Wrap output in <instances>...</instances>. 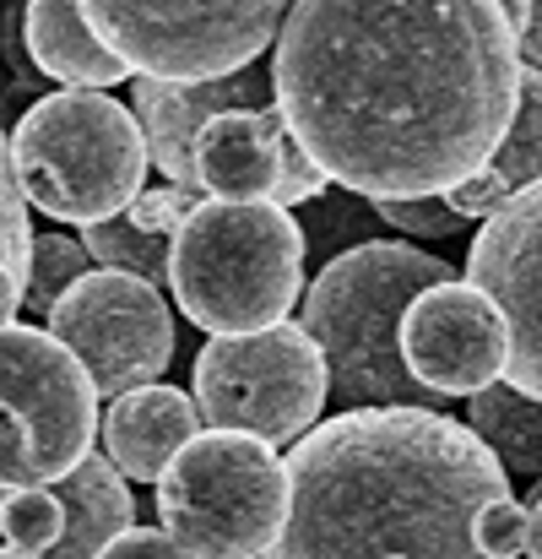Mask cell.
<instances>
[{
	"label": "cell",
	"instance_id": "23",
	"mask_svg": "<svg viewBox=\"0 0 542 559\" xmlns=\"http://www.w3.org/2000/svg\"><path fill=\"white\" fill-rule=\"evenodd\" d=\"M82 272H87V250L76 239H65V234H33L27 239V272H22V310L44 316L65 294V283H76Z\"/></svg>",
	"mask_w": 542,
	"mask_h": 559
},
{
	"label": "cell",
	"instance_id": "12",
	"mask_svg": "<svg viewBox=\"0 0 542 559\" xmlns=\"http://www.w3.org/2000/svg\"><path fill=\"white\" fill-rule=\"evenodd\" d=\"M478 223H483V234L467 250V277L461 283L483 288L494 299V310L505 316L510 354H505L499 380L527 391V396H542V190H516L505 206H494Z\"/></svg>",
	"mask_w": 542,
	"mask_h": 559
},
{
	"label": "cell",
	"instance_id": "26",
	"mask_svg": "<svg viewBox=\"0 0 542 559\" xmlns=\"http://www.w3.org/2000/svg\"><path fill=\"white\" fill-rule=\"evenodd\" d=\"M27 239H33L27 201L11 180V153H5V131H0V261L11 272H27Z\"/></svg>",
	"mask_w": 542,
	"mask_h": 559
},
{
	"label": "cell",
	"instance_id": "14",
	"mask_svg": "<svg viewBox=\"0 0 542 559\" xmlns=\"http://www.w3.org/2000/svg\"><path fill=\"white\" fill-rule=\"evenodd\" d=\"M277 142H282V120L272 104L212 115L190 147L195 190L217 201H266L277 186Z\"/></svg>",
	"mask_w": 542,
	"mask_h": 559
},
{
	"label": "cell",
	"instance_id": "19",
	"mask_svg": "<svg viewBox=\"0 0 542 559\" xmlns=\"http://www.w3.org/2000/svg\"><path fill=\"white\" fill-rule=\"evenodd\" d=\"M538 169H542V76L527 66V71H521V93H516V115H510L499 147L489 153V164H483L478 175H467L461 186L439 190V201H445L456 217L478 223V217H489L494 206H505L516 190L538 186Z\"/></svg>",
	"mask_w": 542,
	"mask_h": 559
},
{
	"label": "cell",
	"instance_id": "11",
	"mask_svg": "<svg viewBox=\"0 0 542 559\" xmlns=\"http://www.w3.org/2000/svg\"><path fill=\"white\" fill-rule=\"evenodd\" d=\"M396 348L418 385H429L439 402H450V396H472L505 374L510 332L483 288L445 277V283H429L401 310Z\"/></svg>",
	"mask_w": 542,
	"mask_h": 559
},
{
	"label": "cell",
	"instance_id": "21",
	"mask_svg": "<svg viewBox=\"0 0 542 559\" xmlns=\"http://www.w3.org/2000/svg\"><path fill=\"white\" fill-rule=\"evenodd\" d=\"M304 206L310 212L299 217V239H304V261H315V266H326L332 255L353 250L363 239H380L374 206L363 195H353V190L326 186V190H315Z\"/></svg>",
	"mask_w": 542,
	"mask_h": 559
},
{
	"label": "cell",
	"instance_id": "20",
	"mask_svg": "<svg viewBox=\"0 0 542 559\" xmlns=\"http://www.w3.org/2000/svg\"><path fill=\"white\" fill-rule=\"evenodd\" d=\"M467 429L494 451V462H499L505 473H516V478H527V484L538 478V467H542L538 396H527V391L494 380V385H483V391L467 396Z\"/></svg>",
	"mask_w": 542,
	"mask_h": 559
},
{
	"label": "cell",
	"instance_id": "2",
	"mask_svg": "<svg viewBox=\"0 0 542 559\" xmlns=\"http://www.w3.org/2000/svg\"><path fill=\"white\" fill-rule=\"evenodd\" d=\"M282 473L266 559H483L467 522L510 495L494 451L439 407H348L310 424Z\"/></svg>",
	"mask_w": 542,
	"mask_h": 559
},
{
	"label": "cell",
	"instance_id": "15",
	"mask_svg": "<svg viewBox=\"0 0 542 559\" xmlns=\"http://www.w3.org/2000/svg\"><path fill=\"white\" fill-rule=\"evenodd\" d=\"M104 456L115 462L120 478L131 484H158V473L169 467V456L201 429V413L180 385H136L125 396H115V407L104 413Z\"/></svg>",
	"mask_w": 542,
	"mask_h": 559
},
{
	"label": "cell",
	"instance_id": "25",
	"mask_svg": "<svg viewBox=\"0 0 542 559\" xmlns=\"http://www.w3.org/2000/svg\"><path fill=\"white\" fill-rule=\"evenodd\" d=\"M380 223L401 228V234H418V239H450L467 228V217H456L439 195H401V201H369Z\"/></svg>",
	"mask_w": 542,
	"mask_h": 559
},
{
	"label": "cell",
	"instance_id": "9",
	"mask_svg": "<svg viewBox=\"0 0 542 559\" xmlns=\"http://www.w3.org/2000/svg\"><path fill=\"white\" fill-rule=\"evenodd\" d=\"M190 402L206 429H244L266 445H293L326 413V365L299 321L212 337L195 354Z\"/></svg>",
	"mask_w": 542,
	"mask_h": 559
},
{
	"label": "cell",
	"instance_id": "27",
	"mask_svg": "<svg viewBox=\"0 0 542 559\" xmlns=\"http://www.w3.org/2000/svg\"><path fill=\"white\" fill-rule=\"evenodd\" d=\"M315 190H326V175L299 153V142L282 131V142H277V186H272V206H304Z\"/></svg>",
	"mask_w": 542,
	"mask_h": 559
},
{
	"label": "cell",
	"instance_id": "4",
	"mask_svg": "<svg viewBox=\"0 0 542 559\" xmlns=\"http://www.w3.org/2000/svg\"><path fill=\"white\" fill-rule=\"evenodd\" d=\"M184 321L212 337L261 332L288 321L304 294V239L299 217L272 201H217L201 195L169 239V272Z\"/></svg>",
	"mask_w": 542,
	"mask_h": 559
},
{
	"label": "cell",
	"instance_id": "3",
	"mask_svg": "<svg viewBox=\"0 0 542 559\" xmlns=\"http://www.w3.org/2000/svg\"><path fill=\"white\" fill-rule=\"evenodd\" d=\"M445 277L450 266L439 255L412 250L401 239H363L321 266L299 310V326L321 348L326 402H342V413L348 407H445L429 385L407 374L396 348L401 310L429 283H445Z\"/></svg>",
	"mask_w": 542,
	"mask_h": 559
},
{
	"label": "cell",
	"instance_id": "6",
	"mask_svg": "<svg viewBox=\"0 0 542 559\" xmlns=\"http://www.w3.org/2000/svg\"><path fill=\"white\" fill-rule=\"evenodd\" d=\"M288 516L277 445L244 429H195L158 473V522L190 559H266Z\"/></svg>",
	"mask_w": 542,
	"mask_h": 559
},
{
	"label": "cell",
	"instance_id": "1",
	"mask_svg": "<svg viewBox=\"0 0 542 559\" xmlns=\"http://www.w3.org/2000/svg\"><path fill=\"white\" fill-rule=\"evenodd\" d=\"M521 71L499 0H293L272 38V109L326 186L439 195L499 147Z\"/></svg>",
	"mask_w": 542,
	"mask_h": 559
},
{
	"label": "cell",
	"instance_id": "8",
	"mask_svg": "<svg viewBox=\"0 0 542 559\" xmlns=\"http://www.w3.org/2000/svg\"><path fill=\"white\" fill-rule=\"evenodd\" d=\"M98 435V396L65 343L0 326V489L65 478Z\"/></svg>",
	"mask_w": 542,
	"mask_h": 559
},
{
	"label": "cell",
	"instance_id": "30",
	"mask_svg": "<svg viewBox=\"0 0 542 559\" xmlns=\"http://www.w3.org/2000/svg\"><path fill=\"white\" fill-rule=\"evenodd\" d=\"M0 559H44V555H16V549H0Z\"/></svg>",
	"mask_w": 542,
	"mask_h": 559
},
{
	"label": "cell",
	"instance_id": "29",
	"mask_svg": "<svg viewBox=\"0 0 542 559\" xmlns=\"http://www.w3.org/2000/svg\"><path fill=\"white\" fill-rule=\"evenodd\" d=\"M16 310H22V272H11V266L0 261V326H11Z\"/></svg>",
	"mask_w": 542,
	"mask_h": 559
},
{
	"label": "cell",
	"instance_id": "5",
	"mask_svg": "<svg viewBox=\"0 0 542 559\" xmlns=\"http://www.w3.org/2000/svg\"><path fill=\"white\" fill-rule=\"evenodd\" d=\"M11 180L55 223H98L147 190V142L136 115L93 87L44 93L5 136Z\"/></svg>",
	"mask_w": 542,
	"mask_h": 559
},
{
	"label": "cell",
	"instance_id": "18",
	"mask_svg": "<svg viewBox=\"0 0 542 559\" xmlns=\"http://www.w3.org/2000/svg\"><path fill=\"white\" fill-rule=\"evenodd\" d=\"M60 500V538L44 549V559H93L115 533H125L136 522V495L131 484L115 473L109 456L87 451L65 478L44 484Z\"/></svg>",
	"mask_w": 542,
	"mask_h": 559
},
{
	"label": "cell",
	"instance_id": "16",
	"mask_svg": "<svg viewBox=\"0 0 542 559\" xmlns=\"http://www.w3.org/2000/svg\"><path fill=\"white\" fill-rule=\"evenodd\" d=\"M201 195H190L180 186L164 190H142L125 212L115 217H98V223H82V250L87 261L109 266V272H125V277H142V283H164L169 272V239L180 228V217L195 206Z\"/></svg>",
	"mask_w": 542,
	"mask_h": 559
},
{
	"label": "cell",
	"instance_id": "7",
	"mask_svg": "<svg viewBox=\"0 0 542 559\" xmlns=\"http://www.w3.org/2000/svg\"><path fill=\"white\" fill-rule=\"evenodd\" d=\"M98 44L158 82H212L261 60L293 0H76Z\"/></svg>",
	"mask_w": 542,
	"mask_h": 559
},
{
	"label": "cell",
	"instance_id": "17",
	"mask_svg": "<svg viewBox=\"0 0 542 559\" xmlns=\"http://www.w3.org/2000/svg\"><path fill=\"white\" fill-rule=\"evenodd\" d=\"M16 27H22V49L38 76H55L65 87H93V93L131 82V71L98 44L76 0H22Z\"/></svg>",
	"mask_w": 542,
	"mask_h": 559
},
{
	"label": "cell",
	"instance_id": "10",
	"mask_svg": "<svg viewBox=\"0 0 542 559\" xmlns=\"http://www.w3.org/2000/svg\"><path fill=\"white\" fill-rule=\"evenodd\" d=\"M49 337L76 354L93 380V396H125L169 370L174 359V310L142 277L87 266L44 310Z\"/></svg>",
	"mask_w": 542,
	"mask_h": 559
},
{
	"label": "cell",
	"instance_id": "28",
	"mask_svg": "<svg viewBox=\"0 0 542 559\" xmlns=\"http://www.w3.org/2000/svg\"><path fill=\"white\" fill-rule=\"evenodd\" d=\"M93 559H190V555H184L164 527H136V522H131L125 533H115Z\"/></svg>",
	"mask_w": 542,
	"mask_h": 559
},
{
	"label": "cell",
	"instance_id": "13",
	"mask_svg": "<svg viewBox=\"0 0 542 559\" xmlns=\"http://www.w3.org/2000/svg\"><path fill=\"white\" fill-rule=\"evenodd\" d=\"M272 104V71L266 60H250L228 76H212V82H158V76H136V131L147 142V164L169 180V186L195 190V164H190V147H195V131L222 115V109H261Z\"/></svg>",
	"mask_w": 542,
	"mask_h": 559
},
{
	"label": "cell",
	"instance_id": "22",
	"mask_svg": "<svg viewBox=\"0 0 542 559\" xmlns=\"http://www.w3.org/2000/svg\"><path fill=\"white\" fill-rule=\"evenodd\" d=\"M542 527V511H538V495H527V506H516L510 495L505 500H483L467 522L472 533V549L483 559H542L538 555V533Z\"/></svg>",
	"mask_w": 542,
	"mask_h": 559
},
{
	"label": "cell",
	"instance_id": "24",
	"mask_svg": "<svg viewBox=\"0 0 542 559\" xmlns=\"http://www.w3.org/2000/svg\"><path fill=\"white\" fill-rule=\"evenodd\" d=\"M60 500L33 484V489H0V544L16 555H44L60 538Z\"/></svg>",
	"mask_w": 542,
	"mask_h": 559
}]
</instances>
